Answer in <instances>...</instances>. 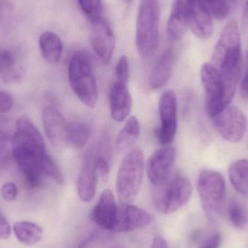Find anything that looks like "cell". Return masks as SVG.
I'll return each mask as SVG.
<instances>
[{"label": "cell", "instance_id": "1", "mask_svg": "<svg viewBox=\"0 0 248 248\" xmlns=\"http://www.w3.org/2000/svg\"><path fill=\"white\" fill-rule=\"evenodd\" d=\"M13 157L18 164L29 189H36L42 183L41 162L49 153L40 131L33 122L22 116L16 122V132L12 139Z\"/></svg>", "mask_w": 248, "mask_h": 248}, {"label": "cell", "instance_id": "2", "mask_svg": "<svg viewBox=\"0 0 248 248\" xmlns=\"http://www.w3.org/2000/svg\"><path fill=\"white\" fill-rule=\"evenodd\" d=\"M210 63L219 73L226 105L230 106L235 94L243 68L241 38L235 20H230L223 29Z\"/></svg>", "mask_w": 248, "mask_h": 248}, {"label": "cell", "instance_id": "3", "mask_svg": "<svg viewBox=\"0 0 248 248\" xmlns=\"http://www.w3.org/2000/svg\"><path fill=\"white\" fill-rule=\"evenodd\" d=\"M160 4L158 0H140L136 26V45L142 58H150L159 45Z\"/></svg>", "mask_w": 248, "mask_h": 248}, {"label": "cell", "instance_id": "4", "mask_svg": "<svg viewBox=\"0 0 248 248\" xmlns=\"http://www.w3.org/2000/svg\"><path fill=\"white\" fill-rule=\"evenodd\" d=\"M71 89L80 101L94 108L98 100V89L93 72L91 58L86 51L74 52L68 66Z\"/></svg>", "mask_w": 248, "mask_h": 248}, {"label": "cell", "instance_id": "5", "mask_svg": "<svg viewBox=\"0 0 248 248\" xmlns=\"http://www.w3.org/2000/svg\"><path fill=\"white\" fill-rule=\"evenodd\" d=\"M197 189L208 219L214 223L219 221L225 211L226 185L224 176L217 170L204 169L198 175Z\"/></svg>", "mask_w": 248, "mask_h": 248}, {"label": "cell", "instance_id": "6", "mask_svg": "<svg viewBox=\"0 0 248 248\" xmlns=\"http://www.w3.org/2000/svg\"><path fill=\"white\" fill-rule=\"evenodd\" d=\"M144 155L142 150L136 147L124 157L116 179V190L122 204H131L141 187L144 174Z\"/></svg>", "mask_w": 248, "mask_h": 248}, {"label": "cell", "instance_id": "7", "mask_svg": "<svg viewBox=\"0 0 248 248\" xmlns=\"http://www.w3.org/2000/svg\"><path fill=\"white\" fill-rule=\"evenodd\" d=\"M192 191V184L189 179L176 173L171 175L163 185L153 186V202L160 212L172 214L189 201Z\"/></svg>", "mask_w": 248, "mask_h": 248}, {"label": "cell", "instance_id": "8", "mask_svg": "<svg viewBox=\"0 0 248 248\" xmlns=\"http://www.w3.org/2000/svg\"><path fill=\"white\" fill-rule=\"evenodd\" d=\"M211 120L216 131L229 142H240L247 131V117L235 106L224 108Z\"/></svg>", "mask_w": 248, "mask_h": 248}, {"label": "cell", "instance_id": "9", "mask_svg": "<svg viewBox=\"0 0 248 248\" xmlns=\"http://www.w3.org/2000/svg\"><path fill=\"white\" fill-rule=\"evenodd\" d=\"M201 78L205 93V110L208 117L211 119L227 107L224 87L219 73L212 64L202 65Z\"/></svg>", "mask_w": 248, "mask_h": 248}, {"label": "cell", "instance_id": "10", "mask_svg": "<svg viewBox=\"0 0 248 248\" xmlns=\"http://www.w3.org/2000/svg\"><path fill=\"white\" fill-rule=\"evenodd\" d=\"M160 126L157 137L161 146H169L174 140L177 129V98L172 90L165 92L159 100Z\"/></svg>", "mask_w": 248, "mask_h": 248}, {"label": "cell", "instance_id": "11", "mask_svg": "<svg viewBox=\"0 0 248 248\" xmlns=\"http://www.w3.org/2000/svg\"><path fill=\"white\" fill-rule=\"evenodd\" d=\"M176 154L174 147L163 146L149 157L145 169L152 186L163 185L170 177Z\"/></svg>", "mask_w": 248, "mask_h": 248}, {"label": "cell", "instance_id": "12", "mask_svg": "<svg viewBox=\"0 0 248 248\" xmlns=\"http://www.w3.org/2000/svg\"><path fill=\"white\" fill-rule=\"evenodd\" d=\"M90 20L92 46L100 61L108 64L116 46L114 33L109 23L100 16Z\"/></svg>", "mask_w": 248, "mask_h": 248}, {"label": "cell", "instance_id": "13", "mask_svg": "<svg viewBox=\"0 0 248 248\" xmlns=\"http://www.w3.org/2000/svg\"><path fill=\"white\" fill-rule=\"evenodd\" d=\"M153 217L145 210L131 204L118 207L113 230L114 232H129L150 225Z\"/></svg>", "mask_w": 248, "mask_h": 248}, {"label": "cell", "instance_id": "14", "mask_svg": "<svg viewBox=\"0 0 248 248\" xmlns=\"http://www.w3.org/2000/svg\"><path fill=\"white\" fill-rule=\"evenodd\" d=\"M44 129L48 140L56 147L68 144V127L62 113L53 106H46L42 113Z\"/></svg>", "mask_w": 248, "mask_h": 248}, {"label": "cell", "instance_id": "15", "mask_svg": "<svg viewBox=\"0 0 248 248\" xmlns=\"http://www.w3.org/2000/svg\"><path fill=\"white\" fill-rule=\"evenodd\" d=\"M99 178L94 165L93 151L90 150L84 155L77 180L78 196L83 202L93 201L97 191Z\"/></svg>", "mask_w": 248, "mask_h": 248}, {"label": "cell", "instance_id": "16", "mask_svg": "<svg viewBox=\"0 0 248 248\" xmlns=\"http://www.w3.org/2000/svg\"><path fill=\"white\" fill-rule=\"evenodd\" d=\"M110 115L116 122H122L128 118L132 106V100L128 84L115 81L109 92Z\"/></svg>", "mask_w": 248, "mask_h": 248}, {"label": "cell", "instance_id": "17", "mask_svg": "<svg viewBox=\"0 0 248 248\" xmlns=\"http://www.w3.org/2000/svg\"><path fill=\"white\" fill-rule=\"evenodd\" d=\"M119 205L113 192L105 189L92 213V219L104 230L112 232Z\"/></svg>", "mask_w": 248, "mask_h": 248}, {"label": "cell", "instance_id": "18", "mask_svg": "<svg viewBox=\"0 0 248 248\" xmlns=\"http://www.w3.org/2000/svg\"><path fill=\"white\" fill-rule=\"evenodd\" d=\"M187 26L192 33L202 40H206L212 36V17L198 0L191 1Z\"/></svg>", "mask_w": 248, "mask_h": 248}, {"label": "cell", "instance_id": "19", "mask_svg": "<svg viewBox=\"0 0 248 248\" xmlns=\"http://www.w3.org/2000/svg\"><path fill=\"white\" fill-rule=\"evenodd\" d=\"M192 0H175L167 24L170 39L179 41L188 27V16Z\"/></svg>", "mask_w": 248, "mask_h": 248}, {"label": "cell", "instance_id": "20", "mask_svg": "<svg viewBox=\"0 0 248 248\" xmlns=\"http://www.w3.org/2000/svg\"><path fill=\"white\" fill-rule=\"evenodd\" d=\"M175 62L174 52L172 49L165 51L153 68L150 77V86L153 90H159L169 81Z\"/></svg>", "mask_w": 248, "mask_h": 248}, {"label": "cell", "instance_id": "21", "mask_svg": "<svg viewBox=\"0 0 248 248\" xmlns=\"http://www.w3.org/2000/svg\"><path fill=\"white\" fill-rule=\"evenodd\" d=\"M41 54L46 62L51 65L58 63L62 56V41L56 33L52 31L44 32L39 40Z\"/></svg>", "mask_w": 248, "mask_h": 248}, {"label": "cell", "instance_id": "22", "mask_svg": "<svg viewBox=\"0 0 248 248\" xmlns=\"http://www.w3.org/2000/svg\"><path fill=\"white\" fill-rule=\"evenodd\" d=\"M140 134V124L135 116H130L116 140V148L119 153L128 150L137 141Z\"/></svg>", "mask_w": 248, "mask_h": 248}, {"label": "cell", "instance_id": "23", "mask_svg": "<svg viewBox=\"0 0 248 248\" xmlns=\"http://www.w3.org/2000/svg\"><path fill=\"white\" fill-rule=\"evenodd\" d=\"M13 232L17 240L27 246L37 244L43 236L42 227L30 221H17L13 225Z\"/></svg>", "mask_w": 248, "mask_h": 248}, {"label": "cell", "instance_id": "24", "mask_svg": "<svg viewBox=\"0 0 248 248\" xmlns=\"http://www.w3.org/2000/svg\"><path fill=\"white\" fill-rule=\"evenodd\" d=\"M229 177L234 189L240 195L248 197V160L240 159L230 165Z\"/></svg>", "mask_w": 248, "mask_h": 248}, {"label": "cell", "instance_id": "25", "mask_svg": "<svg viewBox=\"0 0 248 248\" xmlns=\"http://www.w3.org/2000/svg\"><path fill=\"white\" fill-rule=\"evenodd\" d=\"M91 132V128L87 124L83 122L69 124L68 144L77 148L84 147L90 140Z\"/></svg>", "mask_w": 248, "mask_h": 248}, {"label": "cell", "instance_id": "26", "mask_svg": "<svg viewBox=\"0 0 248 248\" xmlns=\"http://www.w3.org/2000/svg\"><path fill=\"white\" fill-rule=\"evenodd\" d=\"M228 217L234 227L246 228L248 226V207L236 198H232L229 202Z\"/></svg>", "mask_w": 248, "mask_h": 248}, {"label": "cell", "instance_id": "27", "mask_svg": "<svg viewBox=\"0 0 248 248\" xmlns=\"http://www.w3.org/2000/svg\"><path fill=\"white\" fill-rule=\"evenodd\" d=\"M208 10L211 17L224 20L228 17L237 0H198Z\"/></svg>", "mask_w": 248, "mask_h": 248}, {"label": "cell", "instance_id": "28", "mask_svg": "<svg viewBox=\"0 0 248 248\" xmlns=\"http://www.w3.org/2000/svg\"><path fill=\"white\" fill-rule=\"evenodd\" d=\"M78 3L82 11L90 20L100 17L102 0H78Z\"/></svg>", "mask_w": 248, "mask_h": 248}, {"label": "cell", "instance_id": "29", "mask_svg": "<svg viewBox=\"0 0 248 248\" xmlns=\"http://www.w3.org/2000/svg\"><path fill=\"white\" fill-rule=\"evenodd\" d=\"M130 78L129 62L126 56L123 55L118 61L116 67V80L119 82L128 84Z\"/></svg>", "mask_w": 248, "mask_h": 248}, {"label": "cell", "instance_id": "30", "mask_svg": "<svg viewBox=\"0 0 248 248\" xmlns=\"http://www.w3.org/2000/svg\"><path fill=\"white\" fill-rule=\"evenodd\" d=\"M26 77V70L23 67L11 68L4 73L3 80L7 84H19Z\"/></svg>", "mask_w": 248, "mask_h": 248}, {"label": "cell", "instance_id": "31", "mask_svg": "<svg viewBox=\"0 0 248 248\" xmlns=\"http://www.w3.org/2000/svg\"><path fill=\"white\" fill-rule=\"evenodd\" d=\"M9 140L0 142V176L3 174L8 166L12 153V148L8 144Z\"/></svg>", "mask_w": 248, "mask_h": 248}, {"label": "cell", "instance_id": "32", "mask_svg": "<svg viewBox=\"0 0 248 248\" xmlns=\"http://www.w3.org/2000/svg\"><path fill=\"white\" fill-rule=\"evenodd\" d=\"M14 100L11 94L0 90V114L8 113L12 110Z\"/></svg>", "mask_w": 248, "mask_h": 248}, {"label": "cell", "instance_id": "33", "mask_svg": "<svg viewBox=\"0 0 248 248\" xmlns=\"http://www.w3.org/2000/svg\"><path fill=\"white\" fill-rule=\"evenodd\" d=\"M13 53L8 50H0V72H6L14 65Z\"/></svg>", "mask_w": 248, "mask_h": 248}, {"label": "cell", "instance_id": "34", "mask_svg": "<svg viewBox=\"0 0 248 248\" xmlns=\"http://www.w3.org/2000/svg\"><path fill=\"white\" fill-rule=\"evenodd\" d=\"M1 194L6 201L11 202L16 200L17 195V188L15 184L9 182L4 184L1 188Z\"/></svg>", "mask_w": 248, "mask_h": 248}, {"label": "cell", "instance_id": "35", "mask_svg": "<svg viewBox=\"0 0 248 248\" xmlns=\"http://www.w3.org/2000/svg\"><path fill=\"white\" fill-rule=\"evenodd\" d=\"M221 242V236L218 232H214L208 235L202 243L201 248H218Z\"/></svg>", "mask_w": 248, "mask_h": 248}, {"label": "cell", "instance_id": "36", "mask_svg": "<svg viewBox=\"0 0 248 248\" xmlns=\"http://www.w3.org/2000/svg\"><path fill=\"white\" fill-rule=\"evenodd\" d=\"M11 234V229H10V224H9L5 217L0 212V239L9 238Z\"/></svg>", "mask_w": 248, "mask_h": 248}, {"label": "cell", "instance_id": "37", "mask_svg": "<svg viewBox=\"0 0 248 248\" xmlns=\"http://www.w3.org/2000/svg\"><path fill=\"white\" fill-rule=\"evenodd\" d=\"M240 90L241 93L245 95H248V52L247 55V68H246V72H245L243 78H242L241 83H240Z\"/></svg>", "mask_w": 248, "mask_h": 248}, {"label": "cell", "instance_id": "38", "mask_svg": "<svg viewBox=\"0 0 248 248\" xmlns=\"http://www.w3.org/2000/svg\"><path fill=\"white\" fill-rule=\"evenodd\" d=\"M151 248H169L166 240L162 237H155Z\"/></svg>", "mask_w": 248, "mask_h": 248}, {"label": "cell", "instance_id": "39", "mask_svg": "<svg viewBox=\"0 0 248 248\" xmlns=\"http://www.w3.org/2000/svg\"><path fill=\"white\" fill-rule=\"evenodd\" d=\"M8 140V137L6 134H3V133L0 132V142L4 141V140Z\"/></svg>", "mask_w": 248, "mask_h": 248}, {"label": "cell", "instance_id": "40", "mask_svg": "<svg viewBox=\"0 0 248 248\" xmlns=\"http://www.w3.org/2000/svg\"><path fill=\"white\" fill-rule=\"evenodd\" d=\"M246 19H247V22L248 24V0H246Z\"/></svg>", "mask_w": 248, "mask_h": 248}, {"label": "cell", "instance_id": "41", "mask_svg": "<svg viewBox=\"0 0 248 248\" xmlns=\"http://www.w3.org/2000/svg\"><path fill=\"white\" fill-rule=\"evenodd\" d=\"M110 248H124V246H113V247H111Z\"/></svg>", "mask_w": 248, "mask_h": 248}, {"label": "cell", "instance_id": "42", "mask_svg": "<svg viewBox=\"0 0 248 248\" xmlns=\"http://www.w3.org/2000/svg\"><path fill=\"white\" fill-rule=\"evenodd\" d=\"M124 1H125V3H131L133 0H124Z\"/></svg>", "mask_w": 248, "mask_h": 248}]
</instances>
